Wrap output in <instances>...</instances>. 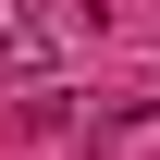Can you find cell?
Here are the masks:
<instances>
[{
    "mask_svg": "<svg viewBox=\"0 0 160 160\" xmlns=\"http://www.w3.org/2000/svg\"><path fill=\"white\" fill-rule=\"evenodd\" d=\"M49 49H62V25H49V12H0V74H37Z\"/></svg>",
    "mask_w": 160,
    "mask_h": 160,
    "instance_id": "cell-1",
    "label": "cell"
}]
</instances>
